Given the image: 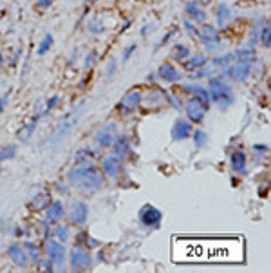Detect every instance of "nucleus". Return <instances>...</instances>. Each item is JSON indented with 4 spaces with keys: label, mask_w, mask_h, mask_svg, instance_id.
<instances>
[{
    "label": "nucleus",
    "mask_w": 271,
    "mask_h": 273,
    "mask_svg": "<svg viewBox=\"0 0 271 273\" xmlns=\"http://www.w3.org/2000/svg\"><path fill=\"white\" fill-rule=\"evenodd\" d=\"M118 138V132H116V125L114 123H108L105 127H101L94 136V141L100 146H110L114 145V141Z\"/></svg>",
    "instance_id": "nucleus-13"
},
{
    "label": "nucleus",
    "mask_w": 271,
    "mask_h": 273,
    "mask_svg": "<svg viewBox=\"0 0 271 273\" xmlns=\"http://www.w3.org/2000/svg\"><path fill=\"white\" fill-rule=\"evenodd\" d=\"M184 27H186V31H188L190 35H194V36H197V35H199V29H197V27L194 26V24H190L188 20L184 22Z\"/></svg>",
    "instance_id": "nucleus-36"
},
{
    "label": "nucleus",
    "mask_w": 271,
    "mask_h": 273,
    "mask_svg": "<svg viewBox=\"0 0 271 273\" xmlns=\"http://www.w3.org/2000/svg\"><path fill=\"white\" fill-rule=\"evenodd\" d=\"M17 154V146L15 145H6L0 148V161H7V159H13Z\"/></svg>",
    "instance_id": "nucleus-30"
},
{
    "label": "nucleus",
    "mask_w": 271,
    "mask_h": 273,
    "mask_svg": "<svg viewBox=\"0 0 271 273\" xmlns=\"http://www.w3.org/2000/svg\"><path fill=\"white\" fill-rule=\"evenodd\" d=\"M82 107H83V105H80V107H78V112L71 114L69 118H67V120L63 121L62 125L56 128V132L53 134V143H60V141H62L63 138H65V136L71 132V130H72V127L76 125V121L80 120V116H82V110H80Z\"/></svg>",
    "instance_id": "nucleus-10"
},
{
    "label": "nucleus",
    "mask_w": 271,
    "mask_h": 273,
    "mask_svg": "<svg viewBox=\"0 0 271 273\" xmlns=\"http://www.w3.org/2000/svg\"><path fill=\"white\" fill-rule=\"evenodd\" d=\"M116 156L118 158H121V156H125L126 150H128V141H126V138H116Z\"/></svg>",
    "instance_id": "nucleus-29"
},
{
    "label": "nucleus",
    "mask_w": 271,
    "mask_h": 273,
    "mask_svg": "<svg viewBox=\"0 0 271 273\" xmlns=\"http://www.w3.org/2000/svg\"><path fill=\"white\" fill-rule=\"evenodd\" d=\"M197 38H201V42L206 45V49H215L219 42H221V36H219V31L215 29L214 26H210V24H204L202 29L199 31L197 35Z\"/></svg>",
    "instance_id": "nucleus-12"
},
{
    "label": "nucleus",
    "mask_w": 271,
    "mask_h": 273,
    "mask_svg": "<svg viewBox=\"0 0 271 273\" xmlns=\"http://www.w3.org/2000/svg\"><path fill=\"white\" fill-rule=\"evenodd\" d=\"M172 260L177 264H242L246 244L242 237H174Z\"/></svg>",
    "instance_id": "nucleus-1"
},
{
    "label": "nucleus",
    "mask_w": 271,
    "mask_h": 273,
    "mask_svg": "<svg viewBox=\"0 0 271 273\" xmlns=\"http://www.w3.org/2000/svg\"><path fill=\"white\" fill-rule=\"evenodd\" d=\"M232 18V9L228 7V4H221V6L217 7V24L219 26H226L228 22Z\"/></svg>",
    "instance_id": "nucleus-23"
},
{
    "label": "nucleus",
    "mask_w": 271,
    "mask_h": 273,
    "mask_svg": "<svg viewBox=\"0 0 271 273\" xmlns=\"http://www.w3.org/2000/svg\"><path fill=\"white\" fill-rule=\"evenodd\" d=\"M186 15H188L192 22H196V24H204L206 22V11L202 9L199 4L196 2H188L186 4Z\"/></svg>",
    "instance_id": "nucleus-18"
},
{
    "label": "nucleus",
    "mask_w": 271,
    "mask_h": 273,
    "mask_svg": "<svg viewBox=\"0 0 271 273\" xmlns=\"http://www.w3.org/2000/svg\"><path fill=\"white\" fill-rule=\"evenodd\" d=\"M192 134V125L186 120H177L172 127V140L174 141H183L188 140Z\"/></svg>",
    "instance_id": "nucleus-14"
},
{
    "label": "nucleus",
    "mask_w": 271,
    "mask_h": 273,
    "mask_svg": "<svg viewBox=\"0 0 271 273\" xmlns=\"http://www.w3.org/2000/svg\"><path fill=\"white\" fill-rule=\"evenodd\" d=\"M206 62H208V56H206V55H194V56L186 62V69L196 71V69H199V67H202V65H206Z\"/></svg>",
    "instance_id": "nucleus-25"
},
{
    "label": "nucleus",
    "mask_w": 271,
    "mask_h": 273,
    "mask_svg": "<svg viewBox=\"0 0 271 273\" xmlns=\"http://www.w3.org/2000/svg\"><path fill=\"white\" fill-rule=\"evenodd\" d=\"M230 67H232V74L230 76L234 80H239V82H246L248 76H250V71H252V58L240 56L237 60V64L230 65Z\"/></svg>",
    "instance_id": "nucleus-9"
},
{
    "label": "nucleus",
    "mask_w": 271,
    "mask_h": 273,
    "mask_svg": "<svg viewBox=\"0 0 271 273\" xmlns=\"http://www.w3.org/2000/svg\"><path fill=\"white\" fill-rule=\"evenodd\" d=\"M159 76H161L163 82L176 83L181 80V73H179L176 67H172L170 64H161L159 65Z\"/></svg>",
    "instance_id": "nucleus-17"
},
{
    "label": "nucleus",
    "mask_w": 271,
    "mask_h": 273,
    "mask_svg": "<svg viewBox=\"0 0 271 273\" xmlns=\"http://www.w3.org/2000/svg\"><path fill=\"white\" fill-rule=\"evenodd\" d=\"M7 254H9L11 260L18 268H25L27 264H29V259H27V254H25L24 246H20V244H17V242L7 248Z\"/></svg>",
    "instance_id": "nucleus-15"
},
{
    "label": "nucleus",
    "mask_w": 271,
    "mask_h": 273,
    "mask_svg": "<svg viewBox=\"0 0 271 273\" xmlns=\"http://www.w3.org/2000/svg\"><path fill=\"white\" fill-rule=\"evenodd\" d=\"M184 110H186V116H188V120L192 121V123H201L204 114H206V110H208V107H206L201 100L192 98V100L186 103Z\"/></svg>",
    "instance_id": "nucleus-7"
},
{
    "label": "nucleus",
    "mask_w": 271,
    "mask_h": 273,
    "mask_svg": "<svg viewBox=\"0 0 271 273\" xmlns=\"http://www.w3.org/2000/svg\"><path fill=\"white\" fill-rule=\"evenodd\" d=\"M184 89L190 91V92H194V96H196L197 100H201L206 107H208V103H210V94H208V91L204 89V87H201V85H184Z\"/></svg>",
    "instance_id": "nucleus-22"
},
{
    "label": "nucleus",
    "mask_w": 271,
    "mask_h": 273,
    "mask_svg": "<svg viewBox=\"0 0 271 273\" xmlns=\"http://www.w3.org/2000/svg\"><path fill=\"white\" fill-rule=\"evenodd\" d=\"M194 143H196L197 148H204L206 143H208V136H206V132L196 130V132H194Z\"/></svg>",
    "instance_id": "nucleus-31"
},
{
    "label": "nucleus",
    "mask_w": 271,
    "mask_h": 273,
    "mask_svg": "<svg viewBox=\"0 0 271 273\" xmlns=\"http://www.w3.org/2000/svg\"><path fill=\"white\" fill-rule=\"evenodd\" d=\"M208 94L210 100H214L221 109H228L235 102V96L232 87L221 78H212L208 83Z\"/></svg>",
    "instance_id": "nucleus-3"
},
{
    "label": "nucleus",
    "mask_w": 271,
    "mask_h": 273,
    "mask_svg": "<svg viewBox=\"0 0 271 273\" xmlns=\"http://www.w3.org/2000/svg\"><path fill=\"white\" fill-rule=\"evenodd\" d=\"M36 123H38V116L35 118V120H31L27 125H24V127L18 130V140L20 141H27L29 138L33 136V132H35V128H36Z\"/></svg>",
    "instance_id": "nucleus-24"
},
{
    "label": "nucleus",
    "mask_w": 271,
    "mask_h": 273,
    "mask_svg": "<svg viewBox=\"0 0 271 273\" xmlns=\"http://www.w3.org/2000/svg\"><path fill=\"white\" fill-rule=\"evenodd\" d=\"M67 216H69L71 224L82 226V224H85V221H87V217H89V206L85 203H82V201H72L69 206Z\"/></svg>",
    "instance_id": "nucleus-6"
},
{
    "label": "nucleus",
    "mask_w": 271,
    "mask_h": 273,
    "mask_svg": "<svg viewBox=\"0 0 271 273\" xmlns=\"http://www.w3.org/2000/svg\"><path fill=\"white\" fill-rule=\"evenodd\" d=\"M260 42L264 47H270V27H264L262 33H260Z\"/></svg>",
    "instance_id": "nucleus-34"
},
{
    "label": "nucleus",
    "mask_w": 271,
    "mask_h": 273,
    "mask_svg": "<svg viewBox=\"0 0 271 273\" xmlns=\"http://www.w3.org/2000/svg\"><path fill=\"white\" fill-rule=\"evenodd\" d=\"M161 219H163V212L158 210L156 206H152V204H145L139 212V221H141L143 226L156 228V226H159Z\"/></svg>",
    "instance_id": "nucleus-5"
},
{
    "label": "nucleus",
    "mask_w": 271,
    "mask_h": 273,
    "mask_svg": "<svg viewBox=\"0 0 271 273\" xmlns=\"http://www.w3.org/2000/svg\"><path fill=\"white\" fill-rule=\"evenodd\" d=\"M92 158H94V152L89 150V148H83V150H80V152H76L74 161H76V165H89Z\"/></svg>",
    "instance_id": "nucleus-27"
},
{
    "label": "nucleus",
    "mask_w": 271,
    "mask_h": 273,
    "mask_svg": "<svg viewBox=\"0 0 271 273\" xmlns=\"http://www.w3.org/2000/svg\"><path fill=\"white\" fill-rule=\"evenodd\" d=\"M139 103H141V92L139 91H132V92H128L126 96L121 98L120 103H118V109L123 114H132V112L138 110Z\"/></svg>",
    "instance_id": "nucleus-11"
},
{
    "label": "nucleus",
    "mask_w": 271,
    "mask_h": 273,
    "mask_svg": "<svg viewBox=\"0 0 271 273\" xmlns=\"http://www.w3.org/2000/svg\"><path fill=\"white\" fill-rule=\"evenodd\" d=\"M120 168H121V163H120V158L116 154L114 156H107V158L103 159V172L107 174L108 178H116L120 174Z\"/></svg>",
    "instance_id": "nucleus-19"
},
{
    "label": "nucleus",
    "mask_w": 271,
    "mask_h": 273,
    "mask_svg": "<svg viewBox=\"0 0 271 273\" xmlns=\"http://www.w3.org/2000/svg\"><path fill=\"white\" fill-rule=\"evenodd\" d=\"M51 45H53V36H51V35H47V36L44 38V42L40 44V47H38V55H44V53L49 49Z\"/></svg>",
    "instance_id": "nucleus-33"
},
{
    "label": "nucleus",
    "mask_w": 271,
    "mask_h": 273,
    "mask_svg": "<svg viewBox=\"0 0 271 273\" xmlns=\"http://www.w3.org/2000/svg\"><path fill=\"white\" fill-rule=\"evenodd\" d=\"M24 250H25V254H27V259L31 260L33 264L40 262V250H38L36 244H33V242H25Z\"/></svg>",
    "instance_id": "nucleus-26"
},
{
    "label": "nucleus",
    "mask_w": 271,
    "mask_h": 273,
    "mask_svg": "<svg viewBox=\"0 0 271 273\" xmlns=\"http://www.w3.org/2000/svg\"><path fill=\"white\" fill-rule=\"evenodd\" d=\"M92 266V255L87 252L85 248L76 246L71 254V268L74 272H87L89 268Z\"/></svg>",
    "instance_id": "nucleus-4"
},
{
    "label": "nucleus",
    "mask_w": 271,
    "mask_h": 273,
    "mask_svg": "<svg viewBox=\"0 0 271 273\" xmlns=\"http://www.w3.org/2000/svg\"><path fill=\"white\" fill-rule=\"evenodd\" d=\"M6 102H7V94H6V98H2V100H0V112L4 110V105H6Z\"/></svg>",
    "instance_id": "nucleus-39"
},
{
    "label": "nucleus",
    "mask_w": 271,
    "mask_h": 273,
    "mask_svg": "<svg viewBox=\"0 0 271 273\" xmlns=\"http://www.w3.org/2000/svg\"><path fill=\"white\" fill-rule=\"evenodd\" d=\"M192 53H190V49L186 47V45L183 44H177L176 47H174V58H176L177 62H181V60H184V58H188Z\"/></svg>",
    "instance_id": "nucleus-28"
},
{
    "label": "nucleus",
    "mask_w": 271,
    "mask_h": 273,
    "mask_svg": "<svg viewBox=\"0 0 271 273\" xmlns=\"http://www.w3.org/2000/svg\"><path fill=\"white\" fill-rule=\"evenodd\" d=\"M54 235H56V239L58 241H69V237H71V232H69V226H58L56 230H54Z\"/></svg>",
    "instance_id": "nucleus-32"
},
{
    "label": "nucleus",
    "mask_w": 271,
    "mask_h": 273,
    "mask_svg": "<svg viewBox=\"0 0 271 273\" xmlns=\"http://www.w3.org/2000/svg\"><path fill=\"white\" fill-rule=\"evenodd\" d=\"M132 51H136V44H132V45H128V47H126L125 55H123V60H128V58H130V55H132Z\"/></svg>",
    "instance_id": "nucleus-37"
},
{
    "label": "nucleus",
    "mask_w": 271,
    "mask_h": 273,
    "mask_svg": "<svg viewBox=\"0 0 271 273\" xmlns=\"http://www.w3.org/2000/svg\"><path fill=\"white\" fill-rule=\"evenodd\" d=\"M45 214H47V221L58 222V221H62L63 216H65V208H63V204L60 203V201H53V203L47 204Z\"/></svg>",
    "instance_id": "nucleus-16"
},
{
    "label": "nucleus",
    "mask_w": 271,
    "mask_h": 273,
    "mask_svg": "<svg viewBox=\"0 0 271 273\" xmlns=\"http://www.w3.org/2000/svg\"><path fill=\"white\" fill-rule=\"evenodd\" d=\"M47 259L53 264H56L58 268L63 266V262H65V248H63V244L58 239H51L47 242Z\"/></svg>",
    "instance_id": "nucleus-8"
},
{
    "label": "nucleus",
    "mask_w": 271,
    "mask_h": 273,
    "mask_svg": "<svg viewBox=\"0 0 271 273\" xmlns=\"http://www.w3.org/2000/svg\"><path fill=\"white\" fill-rule=\"evenodd\" d=\"M67 179L74 188H78L80 192H85V194H92V192L100 190L101 184H103L101 174L90 163L89 165H76L67 174Z\"/></svg>",
    "instance_id": "nucleus-2"
},
{
    "label": "nucleus",
    "mask_w": 271,
    "mask_h": 273,
    "mask_svg": "<svg viewBox=\"0 0 271 273\" xmlns=\"http://www.w3.org/2000/svg\"><path fill=\"white\" fill-rule=\"evenodd\" d=\"M235 55H224V56H219V58H215L214 60V64L215 65H226L230 60H234Z\"/></svg>",
    "instance_id": "nucleus-35"
},
{
    "label": "nucleus",
    "mask_w": 271,
    "mask_h": 273,
    "mask_svg": "<svg viewBox=\"0 0 271 273\" xmlns=\"http://www.w3.org/2000/svg\"><path fill=\"white\" fill-rule=\"evenodd\" d=\"M230 163H232V168H234L235 172L244 174V172H246V154L240 152V150H235V152H232Z\"/></svg>",
    "instance_id": "nucleus-20"
},
{
    "label": "nucleus",
    "mask_w": 271,
    "mask_h": 273,
    "mask_svg": "<svg viewBox=\"0 0 271 273\" xmlns=\"http://www.w3.org/2000/svg\"><path fill=\"white\" fill-rule=\"evenodd\" d=\"M114 69H116V62H112V64H110V67H108V73H107V76H110V74H112Z\"/></svg>",
    "instance_id": "nucleus-38"
},
{
    "label": "nucleus",
    "mask_w": 271,
    "mask_h": 273,
    "mask_svg": "<svg viewBox=\"0 0 271 273\" xmlns=\"http://www.w3.org/2000/svg\"><path fill=\"white\" fill-rule=\"evenodd\" d=\"M51 203V196H49V192H40L36 197H33V201H31V210L33 212H40V210H45L47 208V204Z\"/></svg>",
    "instance_id": "nucleus-21"
}]
</instances>
